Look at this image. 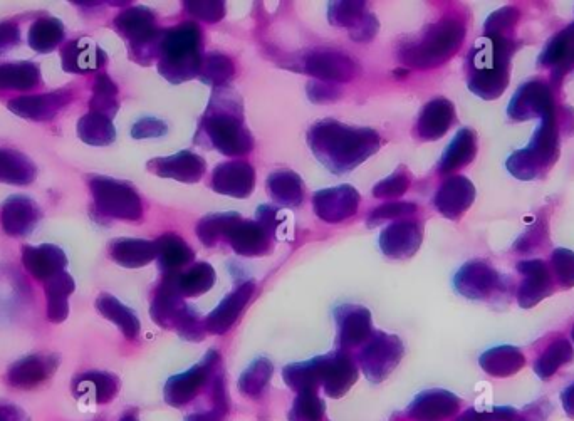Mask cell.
Returning a JSON list of instances; mask_svg holds the SVG:
<instances>
[{
    "mask_svg": "<svg viewBox=\"0 0 574 421\" xmlns=\"http://www.w3.org/2000/svg\"><path fill=\"white\" fill-rule=\"evenodd\" d=\"M512 42L509 37H482L472 51L470 88L482 98H499L511 78Z\"/></svg>",
    "mask_w": 574,
    "mask_h": 421,
    "instance_id": "1",
    "label": "cell"
},
{
    "mask_svg": "<svg viewBox=\"0 0 574 421\" xmlns=\"http://www.w3.org/2000/svg\"><path fill=\"white\" fill-rule=\"evenodd\" d=\"M559 155V135L554 111L544 116L543 125L539 126L533 141L528 148L517 151L509 158L507 168L512 175L521 180L543 177L549 168L553 167Z\"/></svg>",
    "mask_w": 574,
    "mask_h": 421,
    "instance_id": "2",
    "label": "cell"
},
{
    "mask_svg": "<svg viewBox=\"0 0 574 421\" xmlns=\"http://www.w3.org/2000/svg\"><path fill=\"white\" fill-rule=\"evenodd\" d=\"M94 205L111 219L135 220L141 215V202L133 188L111 178H91Z\"/></svg>",
    "mask_w": 574,
    "mask_h": 421,
    "instance_id": "3",
    "label": "cell"
},
{
    "mask_svg": "<svg viewBox=\"0 0 574 421\" xmlns=\"http://www.w3.org/2000/svg\"><path fill=\"white\" fill-rule=\"evenodd\" d=\"M217 364H219V356L212 351L192 370L170 378L165 385V401L168 405L180 408L197 398L202 388L207 385V381L210 380V376L214 375Z\"/></svg>",
    "mask_w": 574,
    "mask_h": 421,
    "instance_id": "4",
    "label": "cell"
},
{
    "mask_svg": "<svg viewBox=\"0 0 574 421\" xmlns=\"http://www.w3.org/2000/svg\"><path fill=\"white\" fill-rule=\"evenodd\" d=\"M402 356L403 346L397 336L378 334L363 349L361 366L368 380L383 381L397 368Z\"/></svg>",
    "mask_w": 574,
    "mask_h": 421,
    "instance_id": "5",
    "label": "cell"
},
{
    "mask_svg": "<svg viewBox=\"0 0 574 421\" xmlns=\"http://www.w3.org/2000/svg\"><path fill=\"white\" fill-rule=\"evenodd\" d=\"M59 363L58 354H29L11 364L6 381L17 390H32L49 380L58 371Z\"/></svg>",
    "mask_w": 574,
    "mask_h": 421,
    "instance_id": "6",
    "label": "cell"
},
{
    "mask_svg": "<svg viewBox=\"0 0 574 421\" xmlns=\"http://www.w3.org/2000/svg\"><path fill=\"white\" fill-rule=\"evenodd\" d=\"M39 219H41V210L29 197L16 195V197L7 198L0 207V227L12 237L31 234V230L36 227Z\"/></svg>",
    "mask_w": 574,
    "mask_h": 421,
    "instance_id": "7",
    "label": "cell"
},
{
    "mask_svg": "<svg viewBox=\"0 0 574 421\" xmlns=\"http://www.w3.org/2000/svg\"><path fill=\"white\" fill-rule=\"evenodd\" d=\"M554 111L553 96L546 84L541 81H529L524 84L509 106L512 120H531L536 116H546Z\"/></svg>",
    "mask_w": 574,
    "mask_h": 421,
    "instance_id": "8",
    "label": "cell"
},
{
    "mask_svg": "<svg viewBox=\"0 0 574 421\" xmlns=\"http://www.w3.org/2000/svg\"><path fill=\"white\" fill-rule=\"evenodd\" d=\"M22 264L31 276L46 284L53 277L66 271L68 259H66L63 250L56 245L44 244L39 245V247L26 245V247H22Z\"/></svg>",
    "mask_w": 574,
    "mask_h": 421,
    "instance_id": "9",
    "label": "cell"
},
{
    "mask_svg": "<svg viewBox=\"0 0 574 421\" xmlns=\"http://www.w3.org/2000/svg\"><path fill=\"white\" fill-rule=\"evenodd\" d=\"M517 269L526 276L517 292L519 304L524 309L536 306L549 294H553V281L549 276L548 266L543 260H526V262H521Z\"/></svg>",
    "mask_w": 574,
    "mask_h": 421,
    "instance_id": "10",
    "label": "cell"
},
{
    "mask_svg": "<svg viewBox=\"0 0 574 421\" xmlns=\"http://www.w3.org/2000/svg\"><path fill=\"white\" fill-rule=\"evenodd\" d=\"M74 398L84 403H94V405H106L120 391V381L110 373L101 371H89L84 375L76 376L73 381Z\"/></svg>",
    "mask_w": 574,
    "mask_h": 421,
    "instance_id": "11",
    "label": "cell"
},
{
    "mask_svg": "<svg viewBox=\"0 0 574 421\" xmlns=\"http://www.w3.org/2000/svg\"><path fill=\"white\" fill-rule=\"evenodd\" d=\"M459 405V398L449 391L430 390L418 395L407 413L415 421H444L457 413Z\"/></svg>",
    "mask_w": 574,
    "mask_h": 421,
    "instance_id": "12",
    "label": "cell"
},
{
    "mask_svg": "<svg viewBox=\"0 0 574 421\" xmlns=\"http://www.w3.org/2000/svg\"><path fill=\"white\" fill-rule=\"evenodd\" d=\"M69 93L56 91V93L32 94L22 96L9 103V110L21 118L32 121H49L58 115L68 103Z\"/></svg>",
    "mask_w": 574,
    "mask_h": 421,
    "instance_id": "13",
    "label": "cell"
},
{
    "mask_svg": "<svg viewBox=\"0 0 574 421\" xmlns=\"http://www.w3.org/2000/svg\"><path fill=\"white\" fill-rule=\"evenodd\" d=\"M499 286V274L482 262H472L455 277V287L470 299H487Z\"/></svg>",
    "mask_w": 574,
    "mask_h": 421,
    "instance_id": "14",
    "label": "cell"
},
{
    "mask_svg": "<svg viewBox=\"0 0 574 421\" xmlns=\"http://www.w3.org/2000/svg\"><path fill=\"white\" fill-rule=\"evenodd\" d=\"M358 378L353 359L345 353H336L328 356L326 359V368H324L323 385L324 393L329 398H341L350 391L351 386L355 385Z\"/></svg>",
    "mask_w": 574,
    "mask_h": 421,
    "instance_id": "15",
    "label": "cell"
},
{
    "mask_svg": "<svg viewBox=\"0 0 574 421\" xmlns=\"http://www.w3.org/2000/svg\"><path fill=\"white\" fill-rule=\"evenodd\" d=\"M338 319V341L343 348L356 346L370 336V312L361 307H341L336 312Z\"/></svg>",
    "mask_w": 574,
    "mask_h": 421,
    "instance_id": "16",
    "label": "cell"
},
{
    "mask_svg": "<svg viewBox=\"0 0 574 421\" xmlns=\"http://www.w3.org/2000/svg\"><path fill=\"white\" fill-rule=\"evenodd\" d=\"M105 54L100 47L88 39H79L64 47L63 66L69 73H88L100 68Z\"/></svg>",
    "mask_w": 574,
    "mask_h": 421,
    "instance_id": "17",
    "label": "cell"
},
{
    "mask_svg": "<svg viewBox=\"0 0 574 421\" xmlns=\"http://www.w3.org/2000/svg\"><path fill=\"white\" fill-rule=\"evenodd\" d=\"M472 200H474L472 183L465 178L457 177L445 183L444 188H440L437 207L450 219H457L470 207Z\"/></svg>",
    "mask_w": 574,
    "mask_h": 421,
    "instance_id": "18",
    "label": "cell"
},
{
    "mask_svg": "<svg viewBox=\"0 0 574 421\" xmlns=\"http://www.w3.org/2000/svg\"><path fill=\"white\" fill-rule=\"evenodd\" d=\"M73 291V277L66 271L46 282L47 319L51 323L66 321L69 314V296Z\"/></svg>",
    "mask_w": 574,
    "mask_h": 421,
    "instance_id": "19",
    "label": "cell"
},
{
    "mask_svg": "<svg viewBox=\"0 0 574 421\" xmlns=\"http://www.w3.org/2000/svg\"><path fill=\"white\" fill-rule=\"evenodd\" d=\"M326 359H328V356L311 359L308 363L287 366L284 373H282L286 385L289 386L291 390L296 391L298 395L299 393H304V391H316L318 385L323 383Z\"/></svg>",
    "mask_w": 574,
    "mask_h": 421,
    "instance_id": "20",
    "label": "cell"
},
{
    "mask_svg": "<svg viewBox=\"0 0 574 421\" xmlns=\"http://www.w3.org/2000/svg\"><path fill=\"white\" fill-rule=\"evenodd\" d=\"M37 168L24 153L0 148V182L9 185H29L34 182Z\"/></svg>",
    "mask_w": 574,
    "mask_h": 421,
    "instance_id": "21",
    "label": "cell"
},
{
    "mask_svg": "<svg viewBox=\"0 0 574 421\" xmlns=\"http://www.w3.org/2000/svg\"><path fill=\"white\" fill-rule=\"evenodd\" d=\"M526 363L524 354L512 346H499L481 356L482 370L496 378H507L516 375Z\"/></svg>",
    "mask_w": 574,
    "mask_h": 421,
    "instance_id": "22",
    "label": "cell"
},
{
    "mask_svg": "<svg viewBox=\"0 0 574 421\" xmlns=\"http://www.w3.org/2000/svg\"><path fill=\"white\" fill-rule=\"evenodd\" d=\"M251 289V286H246L239 289L235 294H230V296L210 314L207 323H205L210 333L224 334L232 328L235 319L239 318V314H241L242 307L246 306V302L249 301Z\"/></svg>",
    "mask_w": 574,
    "mask_h": 421,
    "instance_id": "23",
    "label": "cell"
},
{
    "mask_svg": "<svg viewBox=\"0 0 574 421\" xmlns=\"http://www.w3.org/2000/svg\"><path fill=\"white\" fill-rule=\"evenodd\" d=\"M66 29L63 22L56 17H41L34 22L27 36L29 46L37 52H51L64 41Z\"/></svg>",
    "mask_w": 574,
    "mask_h": 421,
    "instance_id": "24",
    "label": "cell"
},
{
    "mask_svg": "<svg viewBox=\"0 0 574 421\" xmlns=\"http://www.w3.org/2000/svg\"><path fill=\"white\" fill-rule=\"evenodd\" d=\"M96 307H98L101 316H105L108 321L116 324L121 329V333L125 334L126 338L135 339L140 333V321H138V318H136L131 309L123 306L115 297L103 294V296L98 297Z\"/></svg>",
    "mask_w": 574,
    "mask_h": 421,
    "instance_id": "25",
    "label": "cell"
},
{
    "mask_svg": "<svg viewBox=\"0 0 574 421\" xmlns=\"http://www.w3.org/2000/svg\"><path fill=\"white\" fill-rule=\"evenodd\" d=\"M41 81L36 64L9 63L0 66V91H26Z\"/></svg>",
    "mask_w": 574,
    "mask_h": 421,
    "instance_id": "26",
    "label": "cell"
},
{
    "mask_svg": "<svg viewBox=\"0 0 574 421\" xmlns=\"http://www.w3.org/2000/svg\"><path fill=\"white\" fill-rule=\"evenodd\" d=\"M110 254L121 266L138 267L152 260L155 247L145 240L120 239L111 242Z\"/></svg>",
    "mask_w": 574,
    "mask_h": 421,
    "instance_id": "27",
    "label": "cell"
},
{
    "mask_svg": "<svg viewBox=\"0 0 574 421\" xmlns=\"http://www.w3.org/2000/svg\"><path fill=\"white\" fill-rule=\"evenodd\" d=\"M574 359V349L566 339L559 338L539 356L534 364V371L541 380H551L559 368L564 364L571 363Z\"/></svg>",
    "mask_w": 574,
    "mask_h": 421,
    "instance_id": "28",
    "label": "cell"
},
{
    "mask_svg": "<svg viewBox=\"0 0 574 421\" xmlns=\"http://www.w3.org/2000/svg\"><path fill=\"white\" fill-rule=\"evenodd\" d=\"M78 135L88 145H110L115 140V128L108 116L91 111L79 120Z\"/></svg>",
    "mask_w": 574,
    "mask_h": 421,
    "instance_id": "29",
    "label": "cell"
},
{
    "mask_svg": "<svg viewBox=\"0 0 574 421\" xmlns=\"http://www.w3.org/2000/svg\"><path fill=\"white\" fill-rule=\"evenodd\" d=\"M454 120V108L449 101L439 99L434 103L428 104L425 108L422 118H420V126L423 128V135L425 138H440L444 135L445 131L449 130Z\"/></svg>",
    "mask_w": 574,
    "mask_h": 421,
    "instance_id": "30",
    "label": "cell"
},
{
    "mask_svg": "<svg viewBox=\"0 0 574 421\" xmlns=\"http://www.w3.org/2000/svg\"><path fill=\"white\" fill-rule=\"evenodd\" d=\"M475 135L470 130L460 131L457 138L452 141L449 150L445 153L444 160H442V168L445 172L455 170V168L464 167L475 156Z\"/></svg>",
    "mask_w": 574,
    "mask_h": 421,
    "instance_id": "31",
    "label": "cell"
},
{
    "mask_svg": "<svg viewBox=\"0 0 574 421\" xmlns=\"http://www.w3.org/2000/svg\"><path fill=\"white\" fill-rule=\"evenodd\" d=\"M272 364L267 359H257L256 363H252L251 368H247L242 373L241 380H239V390L242 395L257 398L262 395V391L266 390L267 383L271 380Z\"/></svg>",
    "mask_w": 574,
    "mask_h": 421,
    "instance_id": "32",
    "label": "cell"
},
{
    "mask_svg": "<svg viewBox=\"0 0 574 421\" xmlns=\"http://www.w3.org/2000/svg\"><path fill=\"white\" fill-rule=\"evenodd\" d=\"M116 24L125 36L130 37L133 44L147 41L152 34V19L143 9H133L116 19Z\"/></svg>",
    "mask_w": 574,
    "mask_h": 421,
    "instance_id": "33",
    "label": "cell"
},
{
    "mask_svg": "<svg viewBox=\"0 0 574 421\" xmlns=\"http://www.w3.org/2000/svg\"><path fill=\"white\" fill-rule=\"evenodd\" d=\"M324 411V401L319 398L318 393L304 391L294 400L293 408L289 411V421H321Z\"/></svg>",
    "mask_w": 574,
    "mask_h": 421,
    "instance_id": "34",
    "label": "cell"
},
{
    "mask_svg": "<svg viewBox=\"0 0 574 421\" xmlns=\"http://www.w3.org/2000/svg\"><path fill=\"white\" fill-rule=\"evenodd\" d=\"M574 58V26L568 27L549 42L546 51L541 56V63L548 66H558V64L568 63Z\"/></svg>",
    "mask_w": 574,
    "mask_h": 421,
    "instance_id": "35",
    "label": "cell"
},
{
    "mask_svg": "<svg viewBox=\"0 0 574 421\" xmlns=\"http://www.w3.org/2000/svg\"><path fill=\"white\" fill-rule=\"evenodd\" d=\"M91 108H94V111H96V113H101V115H105V111L108 110L115 113L116 88L115 84L111 83V79L108 78V76H100V78L96 79Z\"/></svg>",
    "mask_w": 574,
    "mask_h": 421,
    "instance_id": "36",
    "label": "cell"
},
{
    "mask_svg": "<svg viewBox=\"0 0 574 421\" xmlns=\"http://www.w3.org/2000/svg\"><path fill=\"white\" fill-rule=\"evenodd\" d=\"M554 274L558 277L559 284L563 287L574 286V252L566 249L554 250L553 259Z\"/></svg>",
    "mask_w": 574,
    "mask_h": 421,
    "instance_id": "37",
    "label": "cell"
},
{
    "mask_svg": "<svg viewBox=\"0 0 574 421\" xmlns=\"http://www.w3.org/2000/svg\"><path fill=\"white\" fill-rule=\"evenodd\" d=\"M19 42V27L14 22H2L0 24V52L16 46Z\"/></svg>",
    "mask_w": 574,
    "mask_h": 421,
    "instance_id": "38",
    "label": "cell"
},
{
    "mask_svg": "<svg viewBox=\"0 0 574 421\" xmlns=\"http://www.w3.org/2000/svg\"><path fill=\"white\" fill-rule=\"evenodd\" d=\"M0 421H31L26 411L16 405H0Z\"/></svg>",
    "mask_w": 574,
    "mask_h": 421,
    "instance_id": "39",
    "label": "cell"
},
{
    "mask_svg": "<svg viewBox=\"0 0 574 421\" xmlns=\"http://www.w3.org/2000/svg\"><path fill=\"white\" fill-rule=\"evenodd\" d=\"M155 126H160V121H138L135 128H133V136H135V138H148V136L158 135L157 131H155Z\"/></svg>",
    "mask_w": 574,
    "mask_h": 421,
    "instance_id": "40",
    "label": "cell"
},
{
    "mask_svg": "<svg viewBox=\"0 0 574 421\" xmlns=\"http://www.w3.org/2000/svg\"><path fill=\"white\" fill-rule=\"evenodd\" d=\"M455 421H496L492 413H481L477 410H467Z\"/></svg>",
    "mask_w": 574,
    "mask_h": 421,
    "instance_id": "41",
    "label": "cell"
},
{
    "mask_svg": "<svg viewBox=\"0 0 574 421\" xmlns=\"http://www.w3.org/2000/svg\"><path fill=\"white\" fill-rule=\"evenodd\" d=\"M561 403H563L564 411H566L571 418H574V383L563 391Z\"/></svg>",
    "mask_w": 574,
    "mask_h": 421,
    "instance_id": "42",
    "label": "cell"
},
{
    "mask_svg": "<svg viewBox=\"0 0 574 421\" xmlns=\"http://www.w3.org/2000/svg\"><path fill=\"white\" fill-rule=\"evenodd\" d=\"M516 410L514 408H509V406H501V408H496L492 411V416L496 421H512L516 418Z\"/></svg>",
    "mask_w": 574,
    "mask_h": 421,
    "instance_id": "43",
    "label": "cell"
},
{
    "mask_svg": "<svg viewBox=\"0 0 574 421\" xmlns=\"http://www.w3.org/2000/svg\"><path fill=\"white\" fill-rule=\"evenodd\" d=\"M187 421H220L219 415H215L212 411H204V413H195L190 415Z\"/></svg>",
    "mask_w": 574,
    "mask_h": 421,
    "instance_id": "44",
    "label": "cell"
},
{
    "mask_svg": "<svg viewBox=\"0 0 574 421\" xmlns=\"http://www.w3.org/2000/svg\"><path fill=\"white\" fill-rule=\"evenodd\" d=\"M120 421H140V420H138V418H136V416L133 415V413H128V415L123 416V418H121Z\"/></svg>",
    "mask_w": 574,
    "mask_h": 421,
    "instance_id": "45",
    "label": "cell"
},
{
    "mask_svg": "<svg viewBox=\"0 0 574 421\" xmlns=\"http://www.w3.org/2000/svg\"><path fill=\"white\" fill-rule=\"evenodd\" d=\"M571 338H573V341H574V328H573V331H571Z\"/></svg>",
    "mask_w": 574,
    "mask_h": 421,
    "instance_id": "46",
    "label": "cell"
}]
</instances>
